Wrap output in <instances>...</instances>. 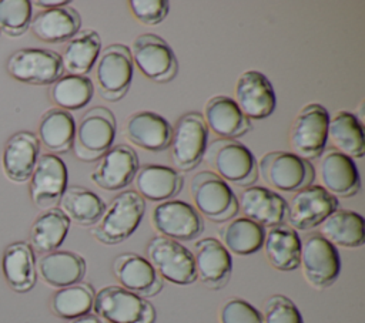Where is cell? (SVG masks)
I'll return each instance as SVG.
<instances>
[{
  "instance_id": "cell-43",
  "label": "cell",
  "mask_w": 365,
  "mask_h": 323,
  "mask_svg": "<svg viewBox=\"0 0 365 323\" xmlns=\"http://www.w3.org/2000/svg\"><path fill=\"white\" fill-rule=\"evenodd\" d=\"M128 6L133 16L145 26L163 23L170 10V3L165 0H131Z\"/></svg>"
},
{
  "instance_id": "cell-11",
  "label": "cell",
  "mask_w": 365,
  "mask_h": 323,
  "mask_svg": "<svg viewBox=\"0 0 365 323\" xmlns=\"http://www.w3.org/2000/svg\"><path fill=\"white\" fill-rule=\"evenodd\" d=\"M299 266L305 280L318 290L329 287L339 276L341 258L336 246L319 233H311L301 243Z\"/></svg>"
},
{
  "instance_id": "cell-4",
  "label": "cell",
  "mask_w": 365,
  "mask_h": 323,
  "mask_svg": "<svg viewBox=\"0 0 365 323\" xmlns=\"http://www.w3.org/2000/svg\"><path fill=\"white\" fill-rule=\"evenodd\" d=\"M190 195L197 212L211 222H228L238 212L232 189L212 171H201L192 176Z\"/></svg>"
},
{
  "instance_id": "cell-3",
  "label": "cell",
  "mask_w": 365,
  "mask_h": 323,
  "mask_svg": "<svg viewBox=\"0 0 365 323\" xmlns=\"http://www.w3.org/2000/svg\"><path fill=\"white\" fill-rule=\"evenodd\" d=\"M115 117L106 107H93L86 111L76 127L73 151L77 159L91 162L100 159L115 138Z\"/></svg>"
},
{
  "instance_id": "cell-7",
  "label": "cell",
  "mask_w": 365,
  "mask_h": 323,
  "mask_svg": "<svg viewBox=\"0 0 365 323\" xmlns=\"http://www.w3.org/2000/svg\"><path fill=\"white\" fill-rule=\"evenodd\" d=\"M257 165L264 182L284 192H297L312 185L315 179L314 165L287 151L267 152Z\"/></svg>"
},
{
  "instance_id": "cell-30",
  "label": "cell",
  "mask_w": 365,
  "mask_h": 323,
  "mask_svg": "<svg viewBox=\"0 0 365 323\" xmlns=\"http://www.w3.org/2000/svg\"><path fill=\"white\" fill-rule=\"evenodd\" d=\"M301 243L302 240L297 231L287 223H281L265 232L262 248L268 263L274 269L291 272L299 268Z\"/></svg>"
},
{
  "instance_id": "cell-41",
  "label": "cell",
  "mask_w": 365,
  "mask_h": 323,
  "mask_svg": "<svg viewBox=\"0 0 365 323\" xmlns=\"http://www.w3.org/2000/svg\"><path fill=\"white\" fill-rule=\"evenodd\" d=\"M262 319L264 323H304L297 305L284 295H272L267 299Z\"/></svg>"
},
{
  "instance_id": "cell-35",
  "label": "cell",
  "mask_w": 365,
  "mask_h": 323,
  "mask_svg": "<svg viewBox=\"0 0 365 323\" xmlns=\"http://www.w3.org/2000/svg\"><path fill=\"white\" fill-rule=\"evenodd\" d=\"M58 205L68 221L80 226L96 225L106 211L104 201L96 192L77 185L66 188Z\"/></svg>"
},
{
  "instance_id": "cell-20",
  "label": "cell",
  "mask_w": 365,
  "mask_h": 323,
  "mask_svg": "<svg viewBox=\"0 0 365 323\" xmlns=\"http://www.w3.org/2000/svg\"><path fill=\"white\" fill-rule=\"evenodd\" d=\"M194 263L197 279L208 289L224 287L232 272V258L225 246L215 238H202L194 245Z\"/></svg>"
},
{
  "instance_id": "cell-33",
  "label": "cell",
  "mask_w": 365,
  "mask_h": 323,
  "mask_svg": "<svg viewBox=\"0 0 365 323\" xmlns=\"http://www.w3.org/2000/svg\"><path fill=\"white\" fill-rule=\"evenodd\" d=\"M37 132L40 144L50 154H64L73 145L76 132L74 117L66 110L53 107L41 115Z\"/></svg>"
},
{
  "instance_id": "cell-17",
  "label": "cell",
  "mask_w": 365,
  "mask_h": 323,
  "mask_svg": "<svg viewBox=\"0 0 365 323\" xmlns=\"http://www.w3.org/2000/svg\"><path fill=\"white\" fill-rule=\"evenodd\" d=\"M138 168L137 152L130 145L118 144L98 159L90 178L104 191H118L133 182Z\"/></svg>"
},
{
  "instance_id": "cell-16",
  "label": "cell",
  "mask_w": 365,
  "mask_h": 323,
  "mask_svg": "<svg viewBox=\"0 0 365 323\" xmlns=\"http://www.w3.org/2000/svg\"><path fill=\"white\" fill-rule=\"evenodd\" d=\"M67 188V166L64 161L50 152L38 157L30 175V198L40 209H51L58 203Z\"/></svg>"
},
{
  "instance_id": "cell-6",
  "label": "cell",
  "mask_w": 365,
  "mask_h": 323,
  "mask_svg": "<svg viewBox=\"0 0 365 323\" xmlns=\"http://www.w3.org/2000/svg\"><path fill=\"white\" fill-rule=\"evenodd\" d=\"M328 110L317 102L304 105L289 128V147L297 157L311 161L319 158L328 141Z\"/></svg>"
},
{
  "instance_id": "cell-37",
  "label": "cell",
  "mask_w": 365,
  "mask_h": 323,
  "mask_svg": "<svg viewBox=\"0 0 365 323\" xmlns=\"http://www.w3.org/2000/svg\"><path fill=\"white\" fill-rule=\"evenodd\" d=\"M68 218L58 209L51 208L40 213L30 228V246L38 253H50L60 248L64 242L68 229Z\"/></svg>"
},
{
  "instance_id": "cell-23",
  "label": "cell",
  "mask_w": 365,
  "mask_h": 323,
  "mask_svg": "<svg viewBox=\"0 0 365 323\" xmlns=\"http://www.w3.org/2000/svg\"><path fill=\"white\" fill-rule=\"evenodd\" d=\"M171 135V124L153 111L134 112L124 124V137L145 151H164L170 147Z\"/></svg>"
},
{
  "instance_id": "cell-32",
  "label": "cell",
  "mask_w": 365,
  "mask_h": 323,
  "mask_svg": "<svg viewBox=\"0 0 365 323\" xmlns=\"http://www.w3.org/2000/svg\"><path fill=\"white\" fill-rule=\"evenodd\" d=\"M101 51V38L93 28L80 30L71 37L60 58L63 70L71 75H86L96 64Z\"/></svg>"
},
{
  "instance_id": "cell-31",
  "label": "cell",
  "mask_w": 365,
  "mask_h": 323,
  "mask_svg": "<svg viewBox=\"0 0 365 323\" xmlns=\"http://www.w3.org/2000/svg\"><path fill=\"white\" fill-rule=\"evenodd\" d=\"M319 235L334 246L359 248L365 242L364 218L355 211L335 209L319 225Z\"/></svg>"
},
{
  "instance_id": "cell-40",
  "label": "cell",
  "mask_w": 365,
  "mask_h": 323,
  "mask_svg": "<svg viewBox=\"0 0 365 323\" xmlns=\"http://www.w3.org/2000/svg\"><path fill=\"white\" fill-rule=\"evenodd\" d=\"M31 23V1L0 0V30L7 36L19 37L27 31Z\"/></svg>"
},
{
  "instance_id": "cell-24",
  "label": "cell",
  "mask_w": 365,
  "mask_h": 323,
  "mask_svg": "<svg viewBox=\"0 0 365 323\" xmlns=\"http://www.w3.org/2000/svg\"><path fill=\"white\" fill-rule=\"evenodd\" d=\"M40 141L31 131L13 134L3 149L1 164L6 176L13 182H26L38 159Z\"/></svg>"
},
{
  "instance_id": "cell-5",
  "label": "cell",
  "mask_w": 365,
  "mask_h": 323,
  "mask_svg": "<svg viewBox=\"0 0 365 323\" xmlns=\"http://www.w3.org/2000/svg\"><path fill=\"white\" fill-rule=\"evenodd\" d=\"M94 314L108 323H154L155 309L144 297L111 285L100 289L94 296Z\"/></svg>"
},
{
  "instance_id": "cell-8",
  "label": "cell",
  "mask_w": 365,
  "mask_h": 323,
  "mask_svg": "<svg viewBox=\"0 0 365 323\" xmlns=\"http://www.w3.org/2000/svg\"><path fill=\"white\" fill-rule=\"evenodd\" d=\"M145 253L161 279L175 285H191L197 280L194 256L182 243L157 235L148 240Z\"/></svg>"
},
{
  "instance_id": "cell-34",
  "label": "cell",
  "mask_w": 365,
  "mask_h": 323,
  "mask_svg": "<svg viewBox=\"0 0 365 323\" xmlns=\"http://www.w3.org/2000/svg\"><path fill=\"white\" fill-rule=\"evenodd\" d=\"M328 139L334 145L335 151L349 157L351 159H359L365 154L362 124L356 115L349 111L341 110L329 117Z\"/></svg>"
},
{
  "instance_id": "cell-25",
  "label": "cell",
  "mask_w": 365,
  "mask_h": 323,
  "mask_svg": "<svg viewBox=\"0 0 365 323\" xmlns=\"http://www.w3.org/2000/svg\"><path fill=\"white\" fill-rule=\"evenodd\" d=\"M134 191L145 201L164 202L180 194L184 185L181 174L167 165L145 164L134 176Z\"/></svg>"
},
{
  "instance_id": "cell-39",
  "label": "cell",
  "mask_w": 365,
  "mask_h": 323,
  "mask_svg": "<svg viewBox=\"0 0 365 323\" xmlns=\"http://www.w3.org/2000/svg\"><path fill=\"white\" fill-rule=\"evenodd\" d=\"M94 94V84L87 75H61L48 90L50 100L57 108L74 111L86 107Z\"/></svg>"
},
{
  "instance_id": "cell-36",
  "label": "cell",
  "mask_w": 365,
  "mask_h": 323,
  "mask_svg": "<svg viewBox=\"0 0 365 323\" xmlns=\"http://www.w3.org/2000/svg\"><path fill=\"white\" fill-rule=\"evenodd\" d=\"M265 228L241 216L228 221L220 228V242L230 253L248 256L258 252L265 239Z\"/></svg>"
},
{
  "instance_id": "cell-18",
  "label": "cell",
  "mask_w": 365,
  "mask_h": 323,
  "mask_svg": "<svg viewBox=\"0 0 365 323\" xmlns=\"http://www.w3.org/2000/svg\"><path fill=\"white\" fill-rule=\"evenodd\" d=\"M234 92V101L248 120L267 118L275 110L277 98L274 87L259 71H244L235 83Z\"/></svg>"
},
{
  "instance_id": "cell-22",
  "label": "cell",
  "mask_w": 365,
  "mask_h": 323,
  "mask_svg": "<svg viewBox=\"0 0 365 323\" xmlns=\"http://www.w3.org/2000/svg\"><path fill=\"white\" fill-rule=\"evenodd\" d=\"M238 209L245 218L261 226H277L287 218V201L275 191L265 186H247L241 191Z\"/></svg>"
},
{
  "instance_id": "cell-13",
  "label": "cell",
  "mask_w": 365,
  "mask_h": 323,
  "mask_svg": "<svg viewBox=\"0 0 365 323\" xmlns=\"http://www.w3.org/2000/svg\"><path fill=\"white\" fill-rule=\"evenodd\" d=\"M133 64L154 83L171 81L178 70L177 58L170 44L157 34H141L130 48Z\"/></svg>"
},
{
  "instance_id": "cell-12",
  "label": "cell",
  "mask_w": 365,
  "mask_h": 323,
  "mask_svg": "<svg viewBox=\"0 0 365 323\" xmlns=\"http://www.w3.org/2000/svg\"><path fill=\"white\" fill-rule=\"evenodd\" d=\"M133 60L130 48L124 44H110L96 61V80L100 95L107 101L121 100L133 80Z\"/></svg>"
},
{
  "instance_id": "cell-9",
  "label": "cell",
  "mask_w": 365,
  "mask_h": 323,
  "mask_svg": "<svg viewBox=\"0 0 365 323\" xmlns=\"http://www.w3.org/2000/svg\"><path fill=\"white\" fill-rule=\"evenodd\" d=\"M208 128L201 114L188 112L180 117L173 128L170 141L173 165L180 171L194 169L204 158Z\"/></svg>"
},
{
  "instance_id": "cell-1",
  "label": "cell",
  "mask_w": 365,
  "mask_h": 323,
  "mask_svg": "<svg viewBox=\"0 0 365 323\" xmlns=\"http://www.w3.org/2000/svg\"><path fill=\"white\" fill-rule=\"evenodd\" d=\"M145 212V201L134 191L115 195L93 228V236L103 245H117L130 238Z\"/></svg>"
},
{
  "instance_id": "cell-14",
  "label": "cell",
  "mask_w": 365,
  "mask_h": 323,
  "mask_svg": "<svg viewBox=\"0 0 365 323\" xmlns=\"http://www.w3.org/2000/svg\"><path fill=\"white\" fill-rule=\"evenodd\" d=\"M151 225L161 236L177 242L194 240L204 231L202 216L192 205L180 199L160 202L151 212Z\"/></svg>"
},
{
  "instance_id": "cell-42",
  "label": "cell",
  "mask_w": 365,
  "mask_h": 323,
  "mask_svg": "<svg viewBox=\"0 0 365 323\" xmlns=\"http://www.w3.org/2000/svg\"><path fill=\"white\" fill-rule=\"evenodd\" d=\"M220 323H264L262 313L250 302L232 297L220 310Z\"/></svg>"
},
{
  "instance_id": "cell-29",
  "label": "cell",
  "mask_w": 365,
  "mask_h": 323,
  "mask_svg": "<svg viewBox=\"0 0 365 323\" xmlns=\"http://www.w3.org/2000/svg\"><path fill=\"white\" fill-rule=\"evenodd\" d=\"M81 27V17L73 7L43 10L31 17V33L44 43H63L74 37Z\"/></svg>"
},
{
  "instance_id": "cell-19",
  "label": "cell",
  "mask_w": 365,
  "mask_h": 323,
  "mask_svg": "<svg viewBox=\"0 0 365 323\" xmlns=\"http://www.w3.org/2000/svg\"><path fill=\"white\" fill-rule=\"evenodd\" d=\"M113 273L120 286L144 297L157 296L163 290V279L147 258L127 252L113 262Z\"/></svg>"
},
{
  "instance_id": "cell-2",
  "label": "cell",
  "mask_w": 365,
  "mask_h": 323,
  "mask_svg": "<svg viewBox=\"0 0 365 323\" xmlns=\"http://www.w3.org/2000/svg\"><path fill=\"white\" fill-rule=\"evenodd\" d=\"M205 162L227 184L251 186L258 179V165L254 154L235 139H214L207 145Z\"/></svg>"
},
{
  "instance_id": "cell-28",
  "label": "cell",
  "mask_w": 365,
  "mask_h": 323,
  "mask_svg": "<svg viewBox=\"0 0 365 323\" xmlns=\"http://www.w3.org/2000/svg\"><path fill=\"white\" fill-rule=\"evenodd\" d=\"M1 270L11 290L17 293L31 290L37 280L36 258L31 246L24 240L6 246L1 258Z\"/></svg>"
},
{
  "instance_id": "cell-45",
  "label": "cell",
  "mask_w": 365,
  "mask_h": 323,
  "mask_svg": "<svg viewBox=\"0 0 365 323\" xmlns=\"http://www.w3.org/2000/svg\"><path fill=\"white\" fill-rule=\"evenodd\" d=\"M67 323H108V322H106L104 319H101L100 316H97V314H94V313H88V314L80 316V317H77V319L68 320Z\"/></svg>"
},
{
  "instance_id": "cell-38",
  "label": "cell",
  "mask_w": 365,
  "mask_h": 323,
  "mask_svg": "<svg viewBox=\"0 0 365 323\" xmlns=\"http://www.w3.org/2000/svg\"><path fill=\"white\" fill-rule=\"evenodd\" d=\"M96 292L91 285L78 282L76 285L57 289L50 299V310L54 316L73 320L88 314L93 310Z\"/></svg>"
},
{
  "instance_id": "cell-10",
  "label": "cell",
  "mask_w": 365,
  "mask_h": 323,
  "mask_svg": "<svg viewBox=\"0 0 365 323\" xmlns=\"http://www.w3.org/2000/svg\"><path fill=\"white\" fill-rule=\"evenodd\" d=\"M9 75L33 85H51L64 73L60 54L47 48H20L6 63Z\"/></svg>"
},
{
  "instance_id": "cell-15",
  "label": "cell",
  "mask_w": 365,
  "mask_h": 323,
  "mask_svg": "<svg viewBox=\"0 0 365 323\" xmlns=\"http://www.w3.org/2000/svg\"><path fill=\"white\" fill-rule=\"evenodd\" d=\"M338 209V198L321 185H309L294 194L287 202V225L295 231H309L319 226Z\"/></svg>"
},
{
  "instance_id": "cell-27",
  "label": "cell",
  "mask_w": 365,
  "mask_h": 323,
  "mask_svg": "<svg viewBox=\"0 0 365 323\" xmlns=\"http://www.w3.org/2000/svg\"><path fill=\"white\" fill-rule=\"evenodd\" d=\"M36 272L46 285L61 289L83 280L86 275V260L76 252L54 250L38 259Z\"/></svg>"
},
{
  "instance_id": "cell-44",
  "label": "cell",
  "mask_w": 365,
  "mask_h": 323,
  "mask_svg": "<svg viewBox=\"0 0 365 323\" xmlns=\"http://www.w3.org/2000/svg\"><path fill=\"white\" fill-rule=\"evenodd\" d=\"M34 4L41 7V9H44V10H50V9H57V7L68 6L70 1L68 0H36Z\"/></svg>"
},
{
  "instance_id": "cell-26",
  "label": "cell",
  "mask_w": 365,
  "mask_h": 323,
  "mask_svg": "<svg viewBox=\"0 0 365 323\" xmlns=\"http://www.w3.org/2000/svg\"><path fill=\"white\" fill-rule=\"evenodd\" d=\"M202 118L207 128L224 139H235L252 128L234 98L227 95L211 97L205 104Z\"/></svg>"
},
{
  "instance_id": "cell-21",
  "label": "cell",
  "mask_w": 365,
  "mask_h": 323,
  "mask_svg": "<svg viewBox=\"0 0 365 323\" xmlns=\"http://www.w3.org/2000/svg\"><path fill=\"white\" fill-rule=\"evenodd\" d=\"M318 176L321 186L335 198H351L361 188V179L354 159L335 149L325 151L319 155Z\"/></svg>"
}]
</instances>
